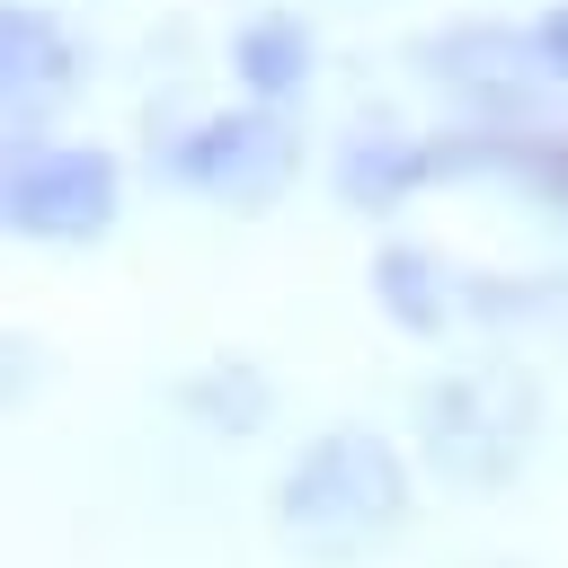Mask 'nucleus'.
Masks as SVG:
<instances>
[{"mask_svg":"<svg viewBox=\"0 0 568 568\" xmlns=\"http://www.w3.org/2000/svg\"><path fill=\"white\" fill-rule=\"evenodd\" d=\"M541 444V390L515 355H470L417 390V462L444 488H506Z\"/></svg>","mask_w":568,"mask_h":568,"instance_id":"nucleus-2","label":"nucleus"},{"mask_svg":"<svg viewBox=\"0 0 568 568\" xmlns=\"http://www.w3.org/2000/svg\"><path fill=\"white\" fill-rule=\"evenodd\" d=\"M417 71L462 124H541V106L559 89V71L541 53V27H506V18L435 27L417 44Z\"/></svg>","mask_w":568,"mask_h":568,"instance_id":"nucleus-4","label":"nucleus"},{"mask_svg":"<svg viewBox=\"0 0 568 568\" xmlns=\"http://www.w3.org/2000/svg\"><path fill=\"white\" fill-rule=\"evenodd\" d=\"M506 568H524V559H506Z\"/></svg>","mask_w":568,"mask_h":568,"instance_id":"nucleus-13","label":"nucleus"},{"mask_svg":"<svg viewBox=\"0 0 568 568\" xmlns=\"http://www.w3.org/2000/svg\"><path fill=\"white\" fill-rule=\"evenodd\" d=\"M408 524V453L382 426H320L275 479V532L302 559H364Z\"/></svg>","mask_w":568,"mask_h":568,"instance_id":"nucleus-1","label":"nucleus"},{"mask_svg":"<svg viewBox=\"0 0 568 568\" xmlns=\"http://www.w3.org/2000/svg\"><path fill=\"white\" fill-rule=\"evenodd\" d=\"M178 408L204 426V435H257L266 417H275V382L248 364V355H213V364H195L186 382H178Z\"/></svg>","mask_w":568,"mask_h":568,"instance_id":"nucleus-10","label":"nucleus"},{"mask_svg":"<svg viewBox=\"0 0 568 568\" xmlns=\"http://www.w3.org/2000/svg\"><path fill=\"white\" fill-rule=\"evenodd\" d=\"M559 275H568V266H559ZM559 328H568V302H559Z\"/></svg>","mask_w":568,"mask_h":568,"instance_id":"nucleus-12","label":"nucleus"},{"mask_svg":"<svg viewBox=\"0 0 568 568\" xmlns=\"http://www.w3.org/2000/svg\"><path fill=\"white\" fill-rule=\"evenodd\" d=\"M373 311L399 337H444V328H462V266L426 240H382L373 248Z\"/></svg>","mask_w":568,"mask_h":568,"instance_id":"nucleus-7","label":"nucleus"},{"mask_svg":"<svg viewBox=\"0 0 568 568\" xmlns=\"http://www.w3.org/2000/svg\"><path fill=\"white\" fill-rule=\"evenodd\" d=\"M541 53H550V71H559V89H568V0L541 18Z\"/></svg>","mask_w":568,"mask_h":568,"instance_id":"nucleus-11","label":"nucleus"},{"mask_svg":"<svg viewBox=\"0 0 568 568\" xmlns=\"http://www.w3.org/2000/svg\"><path fill=\"white\" fill-rule=\"evenodd\" d=\"M311 62H320V44H311V27L293 9H257V18L231 27V80H240L248 106H275L284 115L311 89Z\"/></svg>","mask_w":568,"mask_h":568,"instance_id":"nucleus-8","label":"nucleus"},{"mask_svg":"<svg viewBox=\"0 0 568 568\" xmlns=\"http://www.w3.org/2000/svg\"><path fill=\"white\" fill-rule=\"evenodd\" d=\"M0 213H9L18 240L89 248V240H106L115 213H124V169H115V151H98V142L18 151V160H9V186H0Z\"/></svg>","mask_w":568,"mask_h":568,"instance_id":"nucleus-5","label":"nucleus"},{"mask_svg":"<svg viewBox=\"0 0 568 568\" xmlns=\"http://www.w3.org/2000/svg\"><path fill=\"white\" fill-rule=\"evenodd\" d=\"M89 89V53L62 18L44 9H9L0 18V106H9V160L18 151H44V124Z\"/></svg>","mask_w":568,"mask_h":568,"instance_id":"nucleus-6","label":"nucleus"},{"mask_svg":"<svg viewBox=\"0 0 568 568\" xmlns=\"http://www.w3.org/2000/svg\"><path fill=\"white\" fill-rule=\"evenodd\" d=\"M417 186H435V169H426V133H390V124H355L346 142H337V204H355V213H399Z\"/></svg>","mask_w":568,"mask_h":568,"instance_id":"nucleus-9","label":"nucleus"},{"mask_svg":"<svg viewBox=\"0 0 568 568\" xmlns=\"http://www.w3.org/2000/svg\"><path fill=\"white\" fill-rule=\"evenodd\" d=\"M151 169L204 204H231V213H257L293 186L302 169V133L275 115V106H213V115H186L178 133L151 142Z\"/></svg>","mask_w":568,"mask_h":568,"instance_id":"nucleus-3","label":"nucleus"}]
</instances>
